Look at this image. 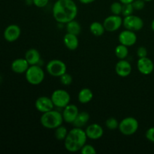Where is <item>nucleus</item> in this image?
<instances>
[{
	"instance_id": "nucleus-1",
	"label": "nucleus",
	"mask_w": 154,
	"mask_h": 154,
	"mask_svg": "<svg viewBox=\"0 0 154 154\" xmlns=\"http://www.w3.org/2000/svg\"><path fill=\"white\" fill-rule=\"evenodd\" d=\"M78 6L73 0H57L53 6V17L59 23L66 24L75 19Z\"/></svg>"
},
{
	"instance_id": "nucleus-2",
	"label": "nucleus",
	"mask_w": 154,
	"mask_h": 154,
	"mask_svg": "<svg viewBox=\"0 0 154 154\" xmlns=\"http://www.w3.org/2000/svg\"><path fill=\"white\" fill-rule=\"evenodd\" d=\"M87 136L85 130L82 128L74 127L71 129L64 140V146L66 150L71 153L80 151L86 144Z\"/></svg>"
},
{
	"instance_id": "nucleus-3",
	"label": "nucleus",
	"mask_w": 154,
	"mask_h": 154,
	"mask_svg": "<svg viewBox=\"0 0 154 154\" xmlns=\"http://www.w3.org/2000/svg\"><path fill=\"white\" fill-rule=\"evenodd\" d=\"M63 120L62 113L56 110H51L43 113L40 117V123L43 127L48 129H55L63 125Z\"/></svg>"
},
{
	"instance_id": "nucleus-4",
	"label": "nucleus",
	"mask_w": 154,
	"mask_h": 154,
	"mask_svg": "<svg viewBox=\"0 0 154 154\" xmlns=\"http://www.w3.org/2000/svg\"><path fill=\"white\" fill-rule=\"evenodd\" d=\"M26 80L31 85H39L43 82L45 74L39 65L29 66L25 73Z\"/></svg>"
},
{
	"instance_id": "nucleus-5",
	"label": "nucleus",
	"mask_w": 154,
	"mask_h": 154,
	"mask_svg": "<svg viewBox=\"0 0 154 154\" xmlns=\"http://www.w3.org/2000/svg\"><path fill=\"white\" fill-rule=\"evenodd\" d=\"M138 127L139 123L135 117H127L123 118L120 122L118 129L123 135L130 136L138 131Z\"/></svg>"
},
{
	"instance_id": "nucleus-6",
	"label": "nucleus",
	"mask_w": 154,
	"mask_h": 154,
	"mask_svg": "<svg viewBox=\"0 0 154 154\" xmlns=\"http://www.w3.org/2000/svg\"><path fill=\"white\" fill-rule=\"evenodd\" d=\"M51 98L54 106L57 108H64L69 104H70V94L65 90L59 89V90H54Z\"/></svg>"
},
{
	"instance_id": "nucleus-7",
	"label": "nucleus",
	"mask_w": 154,
	"mask_h": 154,
	"mask_svg": "<svg viewBox=\"0 0 154 154\" xmlns=\"http://www.w3.org/2000/svg\"><path fill=\"white\" fill-rule=\"evenodd\" d=\"M46 70L50 75L55 78H60L61 75L66 73L67 66L66 63L60 60H52L48 63Z\"/></svg>"
},
{
	"instance_id": "nucleus-8",
	"label": "nucleus",
	"mask_w": 154,
	"mask_h": 154,
	"mask_svg": "<svg viewBox=\"0 0 154 154\" xmlns=\"http://www.w3.org/2000/svg\"><path fill=\"white\" fill-rule=\"evenodd\" d=\"M123 26L126 29L134 32L139 31L144 27V21L139 17L131 14L129 16L124 17L123 20Z\"/></svg>"
},
{
	"instance_id": "nucleus-9",
	"label": "nucleus",
	"mask_w": 154,
	"mask_h": 154,
	"mask_svg": "<svg viewBox=\"0 0 154 154\" xmlns=\"http://www.w3.org/2000/svg\"><path fill=\"white\" fill-rule=\"evenodd\" d=\"M123 18L120 15L112 14L108 16L104 20L103 25L105 29V31L112 32L117 31L123 25Z\"/></svg>"
},
{
	"instance_id": "nucleus-10",
	"label": "nucleus",
	"mask_w": 154,
	"mask_h": 154,
	"mask_svg": "<svg viewBox=\"0 0 154 154\" xmlns=\"http://www.w3.org/2000/svg\"><path fill=\"white\" fill-rule=\"evenodd\" d=\"M118 40L120 44H122L129 48L135 45L137 42V35L134 31L125 29L120 33Z\"/></svg>"
},
{
	"instance_id": "nucleus-11",
	"label": "nucleus",
	"mask_w": 154,
	"mask_h": 154,
	"mask_svg": "<svg viewBox=\"0 0 154 154\" xmlns=\"http://www.w3.org/2000/svg\"><path fill=\"white\" fill-rule=\"evenodd\" d=\"M35 107L38 111L43 114V113L53 110L54 107L55 106L53 103L51 98L47 97V96H41L35 100Z\"/></svg>"
},
{
	"instance_id": "nucleus-12",
	"label": "nucleus",
	"mask_w": 154,
	"mask_h": 154,
	"mask_svg": "<svg viewBox=\"0 0 154 154\" xmlns=\"http://www.w3.org/2000/svg\"><path fill=\"white\" fill-rule=\"evenodd\" d=\"M63 109L62 115H63L64 122L72 124L76 119L78 113H79L78 108L74 104H69L67 106H66Z\"/></svg>"
},
{
	"instance_id": "nucleus-13",
	"label": "nucleus",
	"mask_w": 154,
	"mask_h": 154,
	"mask_svg": "<svg viewBox=\"0 0 154 154\" xmlns=\"http://www.w3.org/2000/svg\"><path fill=\"white\" fill-rule=\"evenodd\" d=\"M21 35V29L19 26L11 24L8 26L4 31V38L8 42H14L17 40Z\"/></svg>"
},
{
	"instance_id": "nucleus-14",
	"label": "nucleus",
	"mask_w": 154,
	"mask_h": 154,
	"mask_svg": "<svg viewBox=\"0 0 154 154\" xmlns=\"http://www.w3.org/2000/svg\"><path fill=\"white\" fill-rule=\"evenodd\" d=\"M137 68L140 73L144 75H150L153 72L154 64L151 60L147 57L138 59L137 62Z\"/></svg>"
},
{
	"instance_id": "nucleus-15",
	"label": "nucleus",
	"mask_w": 154,
	"mask_h": 154,
	"mask_svg": "<svg viewBox=\"0 0 154 154\" xmlns=\"http://www.w3.org/2000/svg\"><path fill=\"white\" fill-rule=\"evenodd\" d=\"M87 138L91 140H98L103 136L104 130L102 126L98 123H92L85 129Z\"/></svg>"
},
{
	"instance_id": "nucleus-16",
	"label": "nucleus",
	"mask_w": 154,
	"mask_h": 154,
	"mask_svg": "<svg viewBox=\"0 0 154 154\" xmlns=\"http://www.w3.org/2000/svg\"><path fill=\"white\" fill-rule=\"evenodd\" d=\"M115 72L118 76L121 78H126L129 76L132 72V66L129 62L126 60V59L119 60L115 66Z\"/></svg>"
},
{
	"instance_id": "nucleus-17",
	"label": "nucleus",
	"mask_w": 154,
	"mask_h": 154,
	"mask_svg": "<svg viewBox=\"0 0 154 154\" xmlns=\"http://www.w3.org/2000/svg\"><path fill=\"white\" fill-rule=\"evenodd\" d=\"M29 67V64L25 58H18L14 60L11 65V70L17 74L26 73Z\"/></svg>"
},
{
	"instance_id": "nucleus-18",
	"label": "nucleus",
	"mask_w": 154,
	"mask_h": 154,
	"mask_svg": "<svg viewBox=\"0 0 154 154\" xmlns=\"http://www.w3.org/2000/svg\"><path fill=\"white\" fill-rule=\"evenodd\" d=\"M63 43L69 50L75 51L78 48V45H79L78 35L67 32L63 37Z\"/></svg>"
},
{
	"instance_id": "nucleus-19",
	"label": "nucleus",
	"mask_w": 154,
	"mask_h": 154,
	"mask_svg": "<svg viewBox=\"0 0 154 154\" xmlns=\"http://www.w3.org/2000/svg\"><path fill=\"white\" fill-rule=\"evenodd\" d=\"M25 59L28 62L29 66L38 65L41 61V54L38 50L35 49V48H31L26 52Z\"/></svg>"
},
{
	"instance_id": "nucleus-20",
	"label": "nucleus",
	"mask_w": 154,
	"mask_h": 154,
	"mask_svg": "<svg viewBox=\"0 0 154 154\" xmlns=\"http://www.w3.org/2000/svg\"><path fill=\"white\" fill-rule=\"evenodd\" d=\"M90 118V115L88 112H87V111H81L80 112L79 111L72 125H73L74 127L83 128L88 123Z\"/></svg>"
},
{
	"instance_id": "nucleus-21",
	"label": "nucleus",
	"mask_w": 154,
	"mask_h": 154,
	"mask_svg": "<svg viewBox=\"0 0 154 154\" xmlns=\"http://www.w3.org/2000/svg\"><path fill=\"white\" fill-rule=\"evenodd\" d=\"M93 98V93L89 88H83L78 95V99L80 103L87 104L91 102Z\"/></svg>"
},
{
	"instance_id": "nucleus-22",
	"label": "nucleus",
	"mask_w": 154,
	"mask_h": 154,
	"mask_svg": "<svg viewBox=\"0 0 154 154\" xmlns=\"http://www.w3.org/2000/svg\"><path fill=\"white\" fill-rule=\"evenodd\" d=\"M90 31L92 34L96 37L102 36L105 33V29L104 27L103 23L98 21L93 22L90 26Z\"/></svg>"
},
{
	"instance_id": "nucleus-23",
	"label": "nucleus",
	"mask_w": 154,
	"mask_h": 154,
	"mask_svg": "<svg viewBox=\"0 0 154 154\" xmlns=\"http://www.w3.org/2000/svg\"><path fill=\"white\" fill-rule=\"evenodd\" d=\"M66 30H67V32L78 36L81 34V26L78 21L73 20L66 23Z\"/></svg>"
},
{
	"instance_id": "nucleus-24",
	"label": "nucleus",
	"mask_w": 154,
	"mask_h": 154,
	"mask_svg": "<svg viewBox=\"0 0 154 154\" xmlns=\"http://www.w3.org/2000/svg\"><path fill=\"white\" fill-rule=\"evenodd\" d=\"M114 53L119 60H125L129 55V49L127 46L120 44L115 48Z\"/></svg>"
},
{
	"instance_id": "nucleus-25",
	"label": "nucleus",
	"mask_w": 154,
	"mask_h": 154,
	"mask_svg": "<svg viewBox=\"0 0 154 154\" xmlns=\"http://www.w3.org/2000/svg\"><path fill=\"white\" fill-rule=\"evenodd\" d=\"M68 130L66 127L63 126V125L60 126L59 127L56 128L55 132H54V135L55 138H57L58 141H64L65 138H66L68 135Z\"/></svg>"
},
{
	"instance_id": "nucleus-26",
	"label": "nucleus",
	"mask_w": 154,
	"mask_h": 154,
	"mask_svg": "<svg viewBox=\"0 0 154 154\" xmlns=\"http://www.w3.org/2000/svg\"><path fill=\"white\" fill-rule=\"evenodd\" d=\"M119 123H120L115 117H109L105 121V126L109 130H115L118 129Z\"/></svg>"
},
{
	"instance_id": "nucleus-27",
	"label": "nucleus",
	"mask_w": 154,
	"mask_h": 154,
	"mask_svg": "<svg viewBox=\"0 0 154 154\" xmlns=\"http://www.w3.org/2000/svg\"><path fill=\"white\" fill-rule=\"evenodd\" d=\"M111 12L112 14L120 15L122 14V9H123V4L119 2H114L111 5Z\"/></svg>"
},
{
	"instance_id": "nucleus-28",
	"label": "nucleus",
	"mask_w": 154,
	"mask_h": 154,
	"mask_svg": "<svg viewBox=\"0 0 154 154\" xmlns=\"http://www.w3.org/2000/svg\"><path fill=\"white\" fill-rule=\"evenodd\" d=\"M135 11L132 3H127V4H123V9H122V14L123 17L129 16L132 14Z\"/></svg>"
},
{
	"instance_id": "nucleus-29",
	"label": "nucleus",
	"mask_w": 154,
	"mask_h": 154,
	"mask_svg": "<svg viewBox=\"0 0 154 154\" xmlns=\"http://www.w3.org/2000/svg\"><path fill=\"white\" fill-rule=\"evenodd\" d=\"M60 82L64 86H69L70 84H72V81H73V78H72V76L70 75V74L66 73L63 74V75L60 77Z\"/></svg>"
},
{
	"instance_id": "nucleus-30",
	"label": "nucleus",
	"mask_w": 154,
	"mask_h": 154,
	"mask_svg": "<svg viewBox=\"0 0 154 154\" xmlns=\"http://www.w3.org/2000/svg\"><path fill=\"white\" fill-rule=\"evenodd\" d=\"M82 154H96V150L91 144H85L80 150Z\"/></svg>"
},
{
	"instance_id": "nucleus-31",
	"label": "nucleus",
	"mask_w": 154,
	"mask_h": 154,
	"mask_svg": "<svg viewBox=\"0 0 154 154\" xmlns=\"http://www.w3.org/2000/svg\"><path fill=\"white\" fill-rule=\"evenodd\" d=\"M132 4L135 10L141 11L145 6V1H144V0H134Z\"/></svg>"
},
{
	"instance_id": "nucleus-32",
	"label": "nucleus",
	"mask_w": 154,
	"mask_h": 154,
	"mask_svg": "<svg viewBox=\"0 0 154 154\" xmlns=\"http://www.w3.org/2000/svg\"><path fill=\"white\" fill-rule=\"evenodd\" d=\"M145 136L149 141L154 143V127H150L147 129Z\"/></svg>"
},
{
	"instance_id": "nucleus-33",
	"label": "nucleus",
	"mask_w": 154,
	"mask_h": 154,
	"mask_svg": "<svg viewBox=\"0 0 154 154\" xmlns=\"http://www.w3.org/2000/svg\"><path fill=\"white\" fill-rule=\"evenodd\" d=\"M137 56L138 58H143V57H147V50L144 47H139L137 50Z\"/></svg>"
},
{
	"instance_id": "nucleus-34",
	"label": "nucleus",
	"mask_w": 154,
	"mask_h": 154,
	"mask_svg": "<svg viewBox=\"0 0 154 154\" xmlns=\"http://www.w3.org/2000/svg\"><path fill=\"white\" fill-rule=\"evenodd\" d=\"M33 5L38 8H44L48 4L49 0H32Z\"/></svg>"
},
{
	"instance_id": "nucleus-35",
	"label": "nucleus",
	"mask_w": 154,
	"mask_h": 154,
	"mask_svg": "<svg viewBox=\"0 0 154 154\" xmlns=\"http://www.w3.org/2000/svg\"><path fill=\"white\" fill-rule=\"evenodd\" d=\"M95 1H96V0H79L80 2L82 3V4H84V5L90 4V3L94 2Z\"/></svg>"
},
{
	"instance_id": "nucleus-36",
	"label": "nucleus",
	"mask_w": 154,
	"mask_h": 154,
	"mask_svg": "<svg viewBox=\"0 0 154 154\" xmlns=\"http://www.w3.org/2000/svg\"><path fill=\"white\" fill-rule=\"evenodd\" d=\"M122 4H127V3H132L134 0H119Z\"/></svg>"
},
{
	"instance_id": "nucleus-37",
	"label": "nucleus",
	"mask_w": 154,
	"mask_h": 154,
	"mask_svg": "<svg viewBox=\"0 0 154 154\" xmlns=\"http://www.w3.org/2000/svg\"><path fill=\"white\" fill-rule=\"evenodd\" d=\"M151 29H152V30H153V31L154 32V19L151 23Z\"/></svg>"
},
{
	"instance_id": "nucleus-38",
	"label": "nucleus",
	"mask_w": 154,
	"mask_h": 154,
	"mask_svg": "<svg viewBox=\"0 0 154 154\" xmlns=\"http://www.w3.org/2000/svg\"><path fill=\"white\" fill-rule=\"evenodd\" d=\"M144 1H145V2H151V1H153V0H144Z\"/></svg>"
},
{
	"instance_id": "nucleus-39",
	"label": "nucleus",
	"mask_w": 154,
	"mask_h": 154,
	"mask_svg": "<svg viewBox=\"0 0 154 154\" xmlns=\"http://www.w3.org/2000/svg\"><path fill=\"white\" fill-rule=\"evenodd\" d=\"M1 81H2V76L0 75V83H1Z\"/></svg>"
}]
</instances>
